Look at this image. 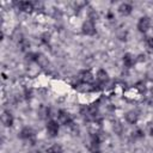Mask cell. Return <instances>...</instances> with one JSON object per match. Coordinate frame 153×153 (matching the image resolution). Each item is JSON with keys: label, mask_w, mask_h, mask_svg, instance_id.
I'll return each mask as SVG.
<instances>
[{"label": "cell", "mask_w": 153, "mask_h": 153, "mask_svg": "<svg viewBox=\"0 0 153 153\" xmlns=\"http://www.w3.org/2000/svg\"><path fill=\"white\" fill-rule=\"evenodd\" d=\"M45 129H47V133L50 137H55L57 136L59 134V130H60V123L55 120H50L47 122V126H45Z\"/></svg>", "instance_id": "7a4b0ae2"}, {"label": "cell", "mask_w": 153, "mask_h": 153, "mask_svg": "<svg viewBox=\"0 0 153 153\" xmlns=\"http://www.w3.org/2000/svg\"><path fill=\"white\" fill-rule=\"evenodd\" d=\"M14 5L22 12H31L32 10H35V4L31 1H17L14 2Z\"/></svg>", "instance_id": "9c48e42d"}, {"label": "cell", "mask_w": 153, "mask_h": 153, "mask_svg": "<svg viewBox=\"0 0 153 153\" xmlns=\"http://www.w3.org/2000/svg\"><path fill=\"white\" fill-rule=\"evenodd\" d=\"M152 96H153V88H152Z\"/></svg>", "instance_id": "603a6c76"}, {"label": "cell", "mask_w": 153, "mask_h": 153, "mask_svg": "<svg viewBox=\"0 0 153 153\" xmlns=\"http://www.w3.org/2000/svg\"><path fill=\"white\" fill-rule=\"evenodd\" d=\"M13 122H14V117L12 115V112L10 110H4L1 112V123L5 126V127H12L13 126Z\"/></svg>", "instance_id": "ba28073f"}, {"label": "cell", "mask_w": 153, "mask_h": 153, "mask_svg": "<svg viewBox=\"0 0 153 153\" xmlns=\"http://www.w3.org/2000/svg\"><path fill=\"white\" fill-rule=\"evenodd\" d=\"M118 12H120V14H122V16H124V17L129 16V14L133 12V6H131V4H129V2H122V4L118 6Z\"/></svg>", "instance_id": "8fae6325"}, {"label": "cell", "mask_w": 153, "mask_h": 153, "mask_svg": "<svg viewBox=\"0 0 153 153\" xmlns=\"http://www.w3.org/2000/svg\"><path fill=\"white\" fill-rule=\"evenodd\" d=\"M93 153H99V151H96V152H93Z\"/></svg>", "instance_id": "7402d4cb"}, {"label": "cell", "mask_w": 153, "mask_h": 153, "mask_svg": "<svg viewBox=\"0 0 153 153\" xmlns=\"http://www.w3.org/2000/svg\"><path fill=\"white\" fill-rule=\"evenodd\" d=\"M78 78H79V80H80L82 84H86V85L92 84V82H93V80H94V76H93L92 72H91V71H88V69L81 71V72L79 73Z\"/></svg>", "instance_id": "8992f818"}, {"label": "cell", "mask_w": 153, "mask_h": 153, "mask_svg": "<svg viewBox=\"0 0 153 153\" xmlns=\"http://www.w3.org/2000/svg\"><path fill=\"white\" fill-rule=\"evenodd\" d=\"M145 43H146V47H147L151 51H153V37H152V36H151V37H146Z\"/></svg>", "instance_id": "ac0fdd59"}, {"label": "cell", "mask_w": 153, "mask_h": 153, "mask_svg": "<svg viewBox=\"0 0 153 153\" xmlns=\"http://www.w3.org/2000/svg\"><path fill=\"white\" fill-rule=\"evenodd\" d=\"M42 42L43 43H45V44H48L49 42H50V33H48V32H44L43 35H42Z\"/></svg>", "instance_id": "ffe728a7"}, {"label": "cell", "mask_w": 153, "mask_h": 153, "mask_svg": "<svg viewBox=\"0 0 153 153\" xmlns=\"http://www.w3.org/2000/svg\"><path fill=\"white\" fill-rule=\"evenodd\" d=\"M80 115L87 121H96V118L98 117V109L96 106L85 105L80 109Z\"/></svg>", "instance_id": "6da1fadb"}, {"label": "cell", "mask_w": 153, "mask_h": 153, "mask_svg": "<svg viewBox=\"0 0 153 153\" xmlns=\"http://www.w3.org/2000/svg\"><path fill=\"white\" fill-rule=\"evenodd\" d=\"M149 26H151V19H149V17L143 16V17H141V18L137 20L136 27H137L139 32H141V33H146V32L148 31Z\"/></svg>", "instance_id": "277c9868"}, {"label": "cell", "mask_w": 153, "mask_h": 153, "mask_svg": "<svg viewBox=\"0 0 153 153\" xmlns=\"http://www.w3.org/2000/svg\"><path fill=\"white\" fill-rule=\"evenodd\" d=\"M96 79L98 82L100 84H105L108 80H109V75H108V72L105 69H99L96 74Z\"/></svg>", "instance_id": "4fadbf2b"}, {"label": "cell", "mask_w": 153, "mask_h": 153, "mask_svg": "<svg viewBox=\"0 0 153 153\" xmlns=\"http://www.w3.org/2000/svg\"><path fill=\"white\" fill-rule=\"evenodd\" d=\"M37 63H38L39 66H42V67H45V66L48 65V61H47V59H45L42 54H39V55H38V59H37Z\"/></svg>", "instance_id": "e0dca14e"}, {"label": "cell", "mask_w": 153, "mask_h": 153, "mask_svg": "<svg viewBox=\"0 0 153 153\" xmlns=\"http://www.w3.org/2000/svg\"><path fill=\"white\" fill-rule=\"evenodd\" d=\"M122 62H123L124 67L131 68V67L134 66V63L136 62V57H135L133 54H130V53H126V54L122 56Z\"/></svg>", "instance_id": "30bf717a"}, {"label": "cell", "mask_w": 153, "mask_h": 153, "mask_svg": "<svg viewBox=\"0 0 153 153\" xmlns=\"http://www.w3.org/2000/svg\"><path fill=\"white\" fill-rule=\"evenodd\" d=\"M148 134L153 136V123H148Z\"/></svg>", "instance_id": "44dd1931"}, {"label": "cell", "mask_w": 153, "mask_h": 153, "mask_svg": "<svg viewBox=\"0 0 153 153\" xmlns=\"http://www.w3.org/2000/svg\"><path fill=\"white\" fill-rule=\"evenodd\" d=\"M143 135H145V133H143V130H142V129H140V128H137V129L133 133L134 139H141V137H143Z\"/></svg>", "instance_id": "d6986e66"}, {"label": "cell", "mask_w": 153, "mask_h": 153, "mask_svg": "<svg viewBox=\"0 0 153 153\" xmlns=\"http://www.w3.org/2000/svg\"><path fill=\"white\" fill-rule=\"evenodd\" d=\"M22 140H27V141H35V131L32 130V128L30 127H24L20 131H19V135H18Z\"/></svg>", "instance_id": "52a82bcc"}, {"label": "cell", "mask_w": 153, "mask_h": 153, "mask_svg": "<svg viewBox=\"0 0 153 153\" xmlns=\"http://www.w3.org/2000/svg\"><path fill=\"white\" fill-rule=\"evenodd\" d=\"M57 122L63 126H71L73 122L72 115L66 110H59L57 112Z\"/></svg>", "instance_id": "3957f363"}, {"label": "cell", "mask_w": 153, "mask_h": 153, "mask_svg": "<svg viewBox=\"0 0 153 153\" xmlns=\"http://www.w3.org/2000/svg\"><path fill=\"white\" fill-rule=\"evenodd\" d=\"M19 47H20V49H22L23 51H26V50L30 48V43H29L25 38H20V39H19Z\"/></svg>", "instance_id": "2e32d148"}, {"label": "cell", "mask_w": 153, "mask_h": 153, "mask_svg": "<svg viewBox=\"0 0 153 153\" xmlns=\"http://www.w3.org/2000/svg\"><path fill=\"white\" fill-rule=\"evenodd\" d=\"M99 145H100V139H99L98 134H92V136H91V141H90V147H91V149H92L93 152L98 151Z\"/></svg>", "instance_id": "5bb4252c"}, {"label": "cell", "mask_w": 153, "mask_h": 153, "mask_svg": "<svg viewBox=\"0 0 153 153\" xmlns=\"http://www.w3.org/2000/svg\"><path fill=\"white\" fill-rule=\"evenodd\" d=\"M47 153H62V147L57 143L50 146L48 149H47Z\"/></svg>", "instance_id": "9a60e30c"}, {"label": "cell", "mask_w": 153, "mask_h": 153, "mask_svg": "<svg viewBox=\"0 0 153 153\" xmlns=\"http://www.w3.org/2000/svg\"><path fill=\"white\" fill-rule=\"evenodd\" d=\"M81 31L86 36H93L96 33V25L93 20H85L81 25Z\"/></svg>", "instance_id": "5b68a950"}, {"label": "cell", "mask_w": 153, "mask_h": 153, "mask_svg": "<svg viewBox=\"0 0 153 153\" xmlns=\"http://www.w3.org/2000/svg\"><path fill=\"white\" fill-rule=\"evenodd\" d=\"M126 121L128 122V123H130V124H135L136 122H137V120H139V114L136 112V111H134V110H130V111H128L127 114H126Z\"/></svg>", "instance_id": "7c38bea8"}]
</instances>
